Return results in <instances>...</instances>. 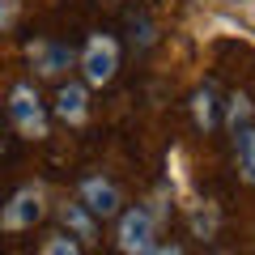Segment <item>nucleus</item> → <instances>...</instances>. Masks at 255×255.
I'll return each instance as SVG.
<instances>
[{"label":"nucleus","instance_id":"nucleus-9","mask_svg":"<svg viewBox=\"0 0 255 255\" xmlns=\"http://www.w3.org/2000/svg\"><path fill=\"white\" fill-rule=\"evenodd\" d=\"M187 226L200 243H213L221 230V209L213 200H187Z\"/></svg>","mask_w":255,"mask_h":255},{"label":"nucleus","instance_id":"nucleus-7","mask_svg":"<svg viewBox=\"0 0 255 255\" xmlns=\"http://www.w3.org/2000/svg\"><path fill=\"white\" fill-rule=\"evenodd\" d=\"M51 115L68 128H85L90 124V85L85 81H64L55 90V102H51Z\"/></svg>","mask_w":255,"mask_h":255},{"label":"nucleus","instance_id":"nucleus-4","mask_svg":"<svg viewBox=\"0 0 255 255\" xmlns=\"http://www.w3.org/2000/svg\"><path fill=\"white\" fill-rule=\"evenodd\" d=\"M43 217H47V191L38 187V183L17 187L9 200L0 204V230H4V234H26V230H34Z\"/></svg>","mask_w":255,"mask_h":255},{"label":"nucleus","instance_id":"nucleus-3","mask_svg":"<svg viewBox=\"0 0 255 255\" xmlns=\"http://www.w3.org/2000/svg\"><path fill=\"white\" fill-rule=\"evenodd\" d=\"M157 217L145 204H132V209H119L115 217V247L124 255H149L157 247Z\"/></svg>","mask_w":255,"mask_h":255},{"label":"nucleus","instance_id":"nucleus-13","mask_svg":"<svg viewBox=\"0 0 255 255\" xmlns=\"http://www.w3.org/2000/svg\"><path fill=\"white\" fill-rule=\"evenodd\" d=\"M38 255H81V243L68 238L64 230H51V234L43 238V247H38Z\"/></svg>","mask_w":255,"mask_h":255},{"label":"nucleus","instance_id":"nucleus-6","mask_svg":"<svg viewBox=\"0 0 255 255\" xmlns=\"http://www.w3.org/2000/svg\"><path fill=\"white\" fill-rule=\"evenodd\" d=\"M26 60H30V68H34L38 77L60 81V77L77 64V51L68 43H55V38H30L26 43Z\"/></svg>","mask_w":255,"mask_h":255},{"label":"nucleus","instance_id":"nucleus-2","mask_svg":"<svg viewBox=\"0 0 255 255\" xmlns=\"http://www.w3.org/2000/svg\"><path fill=\"white\" fill-rule=\"evenodd\" d=\"M77 68H81V81L90 90H107L119 73V43L111 34H90L77 55Z\"/></svg>","mask_w":255,"mask_h":255},{"label":"nucleus","instance_id":"nucleus-1","mask_svg":"<svg viewBox=\"0 0 255 255\" xmlns=\"http://www.w3.org/2000/svg\"><path fill=\"white\" fill-rule=\"evenodd\" d=\"M4 111H9V124L17 128V136H26V140H43L47 132H51V115H47L38 90H34V85H26V81H17L9 90Z\"/></svg>","mask_w":255,"mask_h":255},{"label":"nucleus","instance_id":"nucleus-8","mask_svg":"<svg viewBox=\"0 0 255 255\" xmlns=\"http://www.w3.org/2000/svg\"><path fill=\"white\" fill-rule=\"evenodd\" d=\"M55 217H60L64 234H68V238H77V243H81V247L98 243V221H94V217H90V213H85V209H81V204H77V200H73V204L64 200L60 209H55Z\"/></svg>","mask_w":255,"mask_h":255},{"label":"nucleus","instance_id":"nucleus-14","mask_svg":"<svg viewBox=\"0 0 255 255\" xmlns=\"http://www.w3.org/2000/svg\"><path fill=\"white\" fill-rule=\"evenodd\" d=\"M17 17V0H0V30H9Z\"/></svg>","mask_w":255,"mask_h":255},{"label":"nucleus","instance_id":"nucleus-11","mask_svg":"<svg viewBox=\"0 0 255 255\" xmlns=\"http://www.w3.org/2000/svg\"><path fill=\"white\" fill-rule=\"evenodd\" d=\"M234 145H238V174H243V183L255 187V128L234 132Z\"/></svg>","mask_w":255,"mask_h":255},{"label":"nucleus","instance_id":"nucleus-10","mask_svg":"<svg viewBox=\"0 0 255 255\" xmlns=\"http://www.w3.org/2000/svg\"><path fill=\"white\" fill-rule=\"evenodd\" d=\"M217 107H221V102H217V85H213V81H204L200 90L191 94V119H196L200 132H213V128L221 124V119H217Z\"/></svg>","mask_w":255,"mask_h":255},{"label":"nucleus","instance_id":"nucleus-5","mask_svg":"<svg viewBox=\"0 0 255 255\" xmlns=\"http://www.w3.org/2000/svg\"><path fill=\"white\" fill-rule=\"evenodd\" d=\"M77 204H81L94 221H115L119 209H124V191H119V183L107 179V174H85V179L77 183Z\"/></svg>","mask_w":255,"mask_h":255},{"label":"nucleus","instance_id":"nucleus-12","mask_svg":"<svg viewBox=\"0 0 255 255\" xmlns=\"http://www.w3.org/2000/svg\"><path fill=\"white\" fill-rule=\"evenodd\" d=\"M251 111H255V107H251V98H247L243 90H234V94L226 98V115H221V119H226L230 132H243V128L251 124Z\"/></svg>","mask_w":255,"mask_h":255},{"label":"nucleus","instance_id":"nucleus-15","mask_svg":"<svg viewBox=\"0 0 255 255\" xmlns=\"http://www.w3.org/2000/svg\"><path fill=\"white\" fill-rule=\"evenodd\" d=\"M149 255H183V247H179V243H157Z\"/></svg>","mask_w":255,"mask_h":255}]
</instances>
